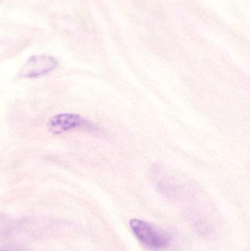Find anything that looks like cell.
Here are the masks:
<instances>
[{
  "label": "cell",
  "instance_id": "2",
  "mask_svg": "<svg viewBox=\"0 0 250 251\" xmlns=\"http://www.w3.org/2000/svg\"><path fill=\"white\" fill-rule=\"evenodd\" d=\"M48 129L53 134H60L75 128L94 130L95 126L79 115L73 113H60L50 119Z\"/></svg>",
  "mask_w": 250,
  "mask_h": 251
},
{
  "label": "cell",
  "instance_id": "1",
  "mask_svg": "<svg viewBox=\"0 0 250 251\" xmlns=\"http://www.w3.org/2000/svg\"><path fill=\"white\" fill-rule=\"evenodd\" d=\"M129 226L140 243L152 250L166 249L170 245L171 237L159 227L139 219H132Z\"/></svg>",
  "mask_w": 250,
  "mask_h": 251
},
{
  "label": "cell",
  "instance_id": "3",
  "mask_svg": "<svg viewBox=\"0 0 250 251\" xmlns=\"http://www.w3.org/2000/svg\"><path fill=\"white\" fill-rule=\"evenodd\" d=\"M57 66V61L51 56H32L28 59L19 71V76L37 78L48 75Z\"/></svg>",
  "mask_w": 250,
  "mask_h": 251
},
{
  "label": "cell",
  "instance_id": "4",
  "mask_svg": "<svg viewBox=\"0 0 250 251\" xmlns=\"http://www.w3.org/2000/svg\"><path fill=\"white\" fill-rule=\"evenodd\" d=\"M0 251H11L8 250V249H0Z\"/></svg>",
  "mask_w": 250,
  "mask_h": 251
}]
</instances>
